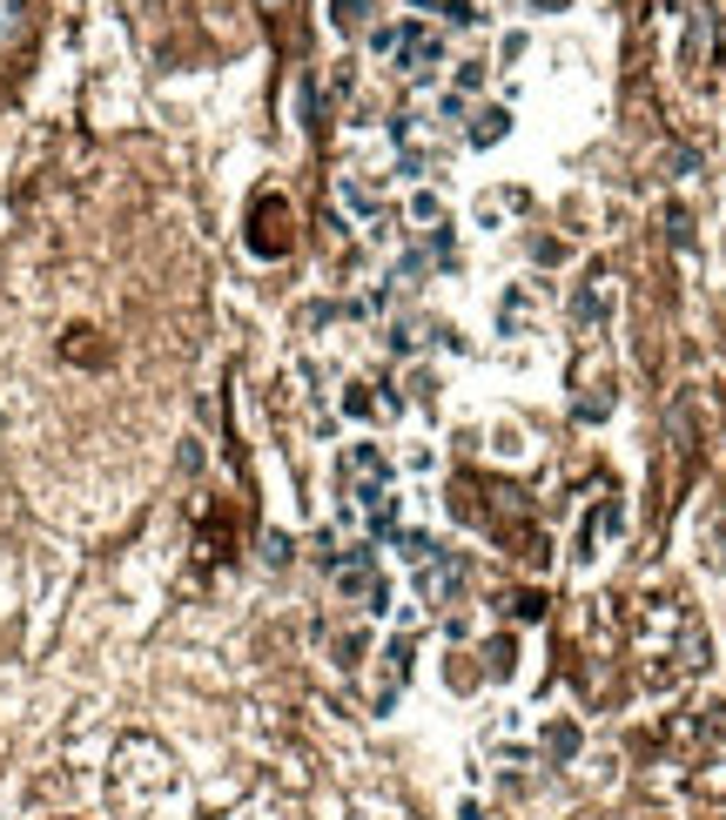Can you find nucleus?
Masks as SVG:
<instances>
[{
	"label": "nucleus",
	"mask_w": 726,
	"mask_h": 820,
	"mask_svg": "<svg viewBox=\"0 0 726 820\" xmlns=\"http://www.w3.org/2000/svg\"><path fill=\"white\" fill-rule=\"evenodd\" d=\"M438 14H444L451 28H471V21H477V8H471V0H444V8H438Z\"/></svg>",
	"instance_id": "obj_8"
},
{
	"label": "nucleus",
	"mask_w": 726,
	"mask_h": 820,
	"mask_svg": "<svg viewBox=\"0 0 726 820\" xmlns=\"http://www.w3.org/2000/svg\"><path fill=\"white\" fill-rule=\"evenodd\" d=\"M263 8H283V0H263Z\"/></svg>",
	"instance_id": "obj_12"
},
{
	"label": "nucleus",
	"mask_w": 726,
	"mask_h": 820,
	"mask_svg": "<svg viewBox=\"0 0 726 820\" xmlns=\"http://www.w3.org/2000/svg\"><path fill=\"white\" fill-rule=\"evenodd\" d=\"M599 316H606V276H592V283L579 290V303H572V323H579V330H592Z\"/></svg>",
	"instance_id": "obj_3"
},
{
	"label": "nucleus",
	"mask_w": 726,
	"mask_h": 820,
	"mask_svg": "<svg viewBox=\"0 0 726 820\" xmlns=\"http://www.w3.org/2000/svg\"><path fill=\"white\" fill-rule=\"evenodd\" d=\"M344 202H350V209H364V215H370V209H377V196H370V189H364V182H350V176H344Z\"/></svg>",
	"instance_id": "obj_9"
},
{
	"label": "nucleus",
	"mask_w": 726,
	"mask_h": 820,
	"mask_svg": "<svg viewBox=\"0 0 726 820\" xmlns=\"http://www.w3.org/2000/svg\"><path fill=\"white\" fill-rule=\"evenodd\" d=\"M263 558H270V565H283V558H290V538H283V532H270V538H263Z\"/></svg>",
	"instance_id": "obj_10"
},
{
	"label": "nucleus",
	"mask_w": 726,
	"mask_h": 820,
	"mask_svg": "<svg viewBox=\"0 0 726 820\" xmlns=\"http://www.w3.org/2000/svg\"><path fill=\"white\" fill-rule=\"evenodd\" d=\"M397 61H403V74H411V81H424L444 61V41L431 28H411V34H397Z\"/></svg>",
	"instance_id": "obj_1"
},
{
	"label": "nucleus",
	"mask_w": 726,
	"mask_h": 820,
	"mask_svg": "<svg viewBox=\"0 0 726 820\" xmlns=\"http://www.w3.org/2000/svg\"><path fill=\"white\" fill-rule=\"evenodd\" d=\"M370 8H377V0H330V21L350 34V28H364V21H370Z\"/></svg>",
	"instance_id": "obj_5"
},
{
	"label": "nucleus",
	"mask_w": 726,
	"mask_h": 820,
	"mask_svg": "<svg viewBox=\"0 0 726 820\" xmlns=\"http://www.w3.org/2000/svg\"><path fill=\"white\" fill-rule=\"evenodd\" d=\"M505 128H512V115H505V108H484V115H477V128H471V148L505 141Z\"/></svg>",
	"instance_id": "obj_4"
},
{
	"label": "nucleus",
	"mask_w": 726,
	"mask_h": 820,
	"mask_svg": "<svg viewBox=\"0 0 726 820\" xmlns=\"http://www.w3.org/2000/svg\"><path fill=\"white\" fill-rule=\"evenodd\" d=\"M34 28V0H0V48H21Z\"/></svg>",
	"instance_id": "obj_2"
},
{
	"label": "nucleus",
	"mask_w": 726,
	"mask_h": 820,
	"mask_svg": "<svg viewBox=\"0 0 726 820\" xmlns=\"http://www.w3.org/2000/svg\"><path fill=\"white\" fill-rule=\"evenodd\" d=\"M545 747H551V760H572V754H579V726H551Z\"/></svg>",
	"instance_id": "obj_7"
},
{
	"label": "nucleus",
	"mask_w": 726,
	"mask_h": 820,
	"mask_svg": "<svg viewBox=\"0 0 726 820\" xmlns=\"http://www.w3.org/2000/svg\"><path fill=\"white\" fill-rule=\"evenodd\" d=\"M706 34H713V14L699 8V14H693V28H686V67H699V54H706Z\"/></svg>",
	"instance_id": "obj_6"
},
{
	"label": "nucleus",
	"mask_w": 726,
	"mask_h": 820,
	"mask_svg": "<svg viewBox=\"0 0 726 820\" xmlns=\"http://www.w3.org/2000/svg\"><path fill=\"white\" fill-rule=\"evenodd\" d=\"M532 8H558V0H532Z\"/></svg>",
	"instance_id": "obj_11"
}]
</instances>
